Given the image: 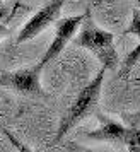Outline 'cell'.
<instances>
[{
	"mask_svg": "<svg viewBox=\"0 0 140 152\" xmlns=\"http://www.w3.org/2000/svg\"><path fill=\"white\" fill-rule=\"evenodd\" d=\"M104 74H106V69L103 67V69L98 72V75L80 89L77 97L74 99L72 106L65 111V115H63L62 120H60L58 130H56V135H55V138H53L51 145L60 144L63 138H65V135H67L79 121H82L84 118H87L92 111H94V108H96L98 103H99V97H101V87H103V82H104Z\"/></svg>",
	"mask_w": 140,
	"mask_h": 152,
	"instance_id": "6da1fadb",
	"label": "cell"
},
{
	"mask_svg": "<svg viewBox=\"0 0 140 152\" xmlns=\"http://www.w3.org/2000/svg\"><path fill=\"white\" fill-rule=\"evenodd\" d=\"M80 33L75 38V45L89 50L92 55L103 63L106 70H114L120 65V58L114 48V36L109 31L96 28L89 17L82 24Z\"/></svg>",
	"mask_w": 140,
	"mask_h": 152,
	"instance_id": "7a4b0ae2",
	"label": "cell"
},
{
	"mask_svg": "<svg viewBox=\"0 0 140 152\" xmlns=\"http://www.w3.org/2000/svg\"><path fill=\"white\" fill-rule=\"evenodd\" d=\"M87 17H89V10L84 12V14L74 15V17H65V19H60V17H58V19H56L55 36H53V39H51V43H50L48 50H46L44 55L41 56V60L38 62L39 65H41V69H44L51 60H55L56 56L62 53L63 48L74 39L77 29L80 28V24H82Z\"/></svg>",
	"mask_w": 140,
	"mask_h": 152,
	"instance_id": "3957f363",
	"label": "cell"
},
{
	"mask_svg": "<svg viewBox=\"0 0 140 152\" xmlns=\"http://www.w3.org/2000/svg\"><path fill=\"white\" fill-rule=\"evenodd\" d=\"M41 65L38 63L34 67L21 69L15 72H7L0 77V86L9 87L24 96H36V97H44L46 92L43 89L39 82V74H41Z\"/></svg>",
	"mask_w": 140,
	"mask_h": 152,
	"instance_id": "277c9868",
	"label": "cell"
},
{
	"mask_svg": "<svg viewBox=\"0 0 140 152\" xmlns=\"http://www.w3.org/2000/svg\"><path fill=\"white\" fill-rule=\"evenodd\" d=\"M63 2L65 0H51L50 4H46L44 7L39 9L33 17H29L28 21L24 22V26L19 29L15 43L21 45V43L34 39L43 29H46L51 22H55L60 17V12L63 9Z\"/></svg>",
	"mask_w": 140,
	"mask_h": 152,
	"instance_id": "5b68a950",
	"label": "cell"
},
{
	"mask_svg": "<svg viewBox=\"0 0 140 152\" xmlns=\"http://www.w3.org/2000/svg\"><path fill=\"white\" fill-rule=\"evenodd\" d=\"M99 126L96 130H91L85 133V138L96 140V142H109V144H123L125 140V130L126 126L114 121L104 115H98Z\"/></svg>",
	"mask_w": 140,
	"mask_h": 152,
	"instance_id": "8992f818",
	"label": "cell"
},
{
	"mask_svg": "<svg viewBox=\"0 0 140 152\" xmlns=\"http://www.w3.org/2000/svg\"><path fill=\"white\" fill-rule=\"evenodd\" d=\"M126 121H128V126L125 130L123 144L126 145V151L140 152V115L126 116Z\"/></svg>",
	"mask_w": 140,
	"mask_h": 152,
	"instance_id": "52a82bcc",
	"label": "cell"
},
{
	"mask_svg": "<svg viewBox=\"0 0 140 152\" xmlns=\"http://www.w3.org/2000/svg\"><path fill=\"white\" fill-rule=\"evenodd\" d=\"M140 60V45L139 46H135V48L126 55L125 62H123V65H121V70H120V77H126L130 72H132V69L139 63Z\"/></svg>",
	"mask_w": 140,
	"mask_h": 152,
	"instance_id": "ba28073f",
	"label": "cell"
},
{
	"mask_svg": "<svg viewBox=\"0 0 140 152\" xmlns=\"http://www.w3.org/2000/svg\"><path fill=\"white\" fill-rule=\"evenodd\" d=\"M123 34H135L140 38V9H133L130 26L123 31Z\"/></svg>",
	"mask_w": 140,
	"mask_h": 152,
	"instance_id": "9c48e42d",
	"label": "cell"
},
{
	"mask_svg": "<svg viewBox=\"0 0 140 152\" xmlns=\"http://www.w3.org/2000/svg\"><path fill=\"white\" fill-rule=\"evenodd\" d=\"M9 17H10V9L0 0V21H7Z\"/></svg>",
	"mask_w": 140,
	"mask_h": 152,
	"instance_id": "30bf717a",
	"label": "cell"
},
{
	"mask_svg": "<svg viewBox=\"0 0 140 152\" xmlns=\"http://www.w3.org/2000/svg\"><path fill=\"white\" fill-rule=\"evenodd\" d=\"M9 36H10V29H9L5 24H2V22H0V41H2V39H5V38H9Z\"/></svg>",
	"mask_w": 140,
	"mask_h": 152,
	"instance_id": "8fae6325",
	"label": "cell"
}]
</instances>
